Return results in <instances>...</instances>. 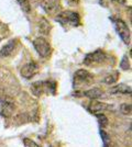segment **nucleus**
Wrapping results in <instances>:
<instances>
[{
    "label": "nucleus",
    "mask_w": 132,
    "mask_h": 147,
    "mask_svg": "<svg viewBox=\"0 0 132 147\" xmlns=\"http://www.w3.org/2000/svg\"><path fill=\"white\" fill-rule=\"evenodd\" d=\"M57 21L63 26H77L81 23V17L75 11H63L58 12Z\"/></svg>",
    "instance_id": "1"
},
{
    "label": "nucleus",
    "mask_w": 132,
    "mask_h": 147,
    "mask_svg": "<svg viewBox=\"0 0 132 147\" xmlns=\"http://www.w3.org/2000/svg\"><path fill=\"white\" fill-rule=\"evenodd\" d=\"M112 23L114 25V29L117 31L118 35L121 37V40L126 44L130 43V38H131V33H130V29L123 20L119 18H111Z\"/></svg>",
    "instance_id": "2"
},
{
    "label": "nucleus",
    "mask_w": 132,
    "mask_h": 147,
    "mask_svg": "<svg viewBox=\"0 0 132 147\" xmlns=\"http://www.w3.org/2000/svg\"><path fill=\"white\" fill-rule=\"evenodd\" d=\"M33 47L42 58L49 57L51 53V45L44 37H37L33 40Z\"/></svg>",
    "instance_id": "3"
},
{
    "label": "nucleus",
    "mask_w": 132,
    "mask_h": 147,
    "mask_svg": "<svg viewBox=\"0 0 132 147\" xmlns=\"http://www.w3.org/2000/svg\"><path fill=\"white\" fill-rule=\"evenodd\" d=\"M107 58V55L104 51L101 49H97L93 53L86 55V57L84 58V64L85 65H88V66H93V65H96V64H101L106 61Z\"/></svg>",
    "instance_id": "4"
},
{
    "label": "nucleus",
    "mask_w": 132,
    "mask_h": 147,
    "mask_svg": "<svg viewBox=\"0 0 132 147\" xmlns=\"http://www.w3.org/2000/svg\"><path fill=\"white\" fill-rule=\"evenodd\" d=\"M0 113L1 115L5 117H10L13 114V112L16 110V104L11 98L5 97L1 99L0 101Z\"/></svg>",
    "instance_id": "5"
},
{
    "label": "nucleus",
    "mask_w": 132,
    "mask_h": 147,
    "mask_svg": "<svg viewBox=\"0 0 132 147\" xmlns=\"http://www.w3.org/2000/svg\"><path fill=\"white\" fill-rule=\"evenodd\" d=\"M41 7L43 10L49 14H54L58 13L61 10V3L60 0H42L41 1Z\"/></svg>",
    "instance_id": "6"
},
{
    "label": "nucleus",
    "mask_w": 132,
    "mask_h": 147,
    "mask_svg": "<svg viewBox=\"0 0 132 147\" xmlns=\"http://www.w3.org/2000/svg\"><path fill=\"white\" fill-rule=\"evenodd\" d=\"M38 71V65L35 61H29L26 63L23 67L21 68V76L25 79H31L32 77Z\"/></svg>",
    "instance_id": "7"
},
{
    "label": "nucleus",
    "mask_w": 132,
    "mask_h": 147,
    "mask_svg": "<svg viewBox=\"0 0 132 147\" xmlns=\"http://www.w3.org/2000/svg\"><path fill=\"white\" fill-rule=\"evenodd\" d=\"M93 77L89 71L85 69H78L74 75V85H83V84H89Z\"/></svg>",
    "instance_id": "8"
},
{
    "label": "nucleus",
    "mask_w": 132,
    "mask_h": 147,
    "mask_svg": "<svg viewBox=\"0 0 132 147\" xmlns=\"http://www.w3.org/2000/svg\"><path fill=\"white\" fill-rule=\"evenodd\" d=\"M109 108H110V105L104 103V102H100V101H96V100H93L88 105V110L95 114L102 113L104 111L109 110Z\"/></svg>",
    "instance_id": "9"
},
{
    "label": "nucleus",
    "mask_w": 132,
    "mask_h": 147,
    "mask_svg": "<svg viewBox=\"0 0 132 147\" xmlns=\"http://www.w3.org/2000/svg\"><path fill=\"white\" fill-rule=\"evenodd\" d=\"M109 92L111 94H131V87L126 84H119L113 86Z\"/></svg>",
    "instance_id": "10"
},
{
    "label": "nucleus",
    "mask_w": 132,
    "mask_h": 147,
    "mask_svg": "<svg viewBox=\"0 0 132 147\" xmlns=\"http://www.w3.org/2000/svg\"><path fill=\"white\" fill-rule=\"evenodd\" d=\"M38 29H39V32H40L41 34L47 35L51 31V24L49 23V21L45 18H41L39 20Z\"/></svg>",
    "instance_id": "11"
},
{
    "label": "nucleus",
    "mask_w": 132,
    "mask_h": 147,
    "mask_svg": "<svg viewBox=\"0 0 132 147\" xmlns=\"http://www.w3.org/2000/svg\"><path fill=\"white\" fill-rule=\"evenodd\" d=\"M82 94L87 97V98L91 99V100H96V99H99L102 97V91L99 88H93V89H89L87 91L83 92Z\"/></svg>",
    "instance_id": "12"
},
{
    "label": "nucleus",
    "mask_w": 132,
    "mask_h": 147,
    "mask_svg": "<svg viewBox=\"0 0 132 147\" xmlns=\"http://www.w3.org/2000/svg\"><path fill=\"white\" fill-rule=\"evenodd\" d=\"M14 45H16V42L14 41H10L0 49V57H8L12 53V51L14 49Z\"/></svg>",
    "instance_id": "13"
},
{
    "label": "nucleus",
    "mask_w": 132,
    "mask_h": 147,
    "mask_svg": "<svg viewBox=\"0 0 132 147\" xmlns=\"http://www.w3.org/2000/svg\"><path fill=\"white\" fill-rule=\"evenodd\" d=\"M119 79V73L118 71H113V73L108 74L107 76L104 78V82L107 85H113L116 84Z\"/></svg>",
    "instance_id": "14"
},
{
    "label": "nucleus",
    "mask_w": 132,
    "mask_h": 147,
    "mask_svg": "<svg viewBox=\"0 0 132 147\" xmlns=\"http://www.w3.org/2000/svg\"><path fill=\"white\" fill-rule=\"evenodd\" d=\"M31 90H32V93H33L34 96L40 97V96L42 94V92L44 91V84L43 82H40V81L34 82L31 86Z\"/></svg>",
    "instance_id": "15"
},
{
    "label": "nucleus",
    "mask_w": 132,
    "mask_h": 147,
    "mask_svg": "<svg viewBox=\"0 0 132 147\" xmlns=\"http://www.w3.org/2000/svg\"><path fill=\"white\" fill-rule=\"evenodd\" d=\"M17 3L19 5V7L22 9V11L25 13H30L31 12V5H30V1L29 0H16Z\"/></svg>",
    "instance_id": "16"
},
{
    "label": "nucleus",
    "mask_w": 132,
    "mask_h": 147,
    "mask_svg": "<svg viewBox=\"0 0 132 147\" xmlns=\"http://www.w3.org/2000/svg\"><path fill=\"white\" fill-rule=\"evenodd\" d=\"M96 117H97V121L99 123L100 127L105 129L108 125V117L104 113H98V114H96Z\"/></svg>",
    "instance_id": "17"
},
{
    "label": "nucleus",
    "mask_w": 132,
    "mask_h": 147,
    "mask_svg": "<svg viewBox=\"0 0 132 147\" xmlns=\"http://www.w3.org/2000/svg\"><path fill=\"white\" fill-rule=\"evenodd\" d=\"M120 112L125 115H130L131 114V104L123 103L120 105Z\"/></svg>",
    "instance_id": "18"
},
{
    "label": "nucleus",
    "mask_w": 132,
    "mask_h": 147,
    "mask_svg": "<svg viewBox=\"0 0 132 147\" xmlns=\"http://www.w3.org/2000/svg\"><path fill=\"white\" fill-rule=\"evenodd\" d=\"M120 67L122 68L123 70H128V69H130V63L128 61V57L125 56L123 58H122V61H121V64H120Z\"/></svg>",
    "instance_id": "19"
},
{
    "label": "nucleus",
    "mask_w": 132,
    "mask_h": 147,
    "mask_svg": "<svg viewBox=\"0 0 132 147\" xmlns=\"http://www.w3.org/2000/svg\"><path fill=\"white\" fill-rule=\"evenodd\" d=\"M23 144L25 147H41L39 144H37L34 141H32L30 138H24L23 140Z\"/></svg>",
    "instance_id": "20"
},
{
    "label": "nucleus",
    "mask_w": 132,
    "mask_h": 147,
    "mask_svg": "<svg viewBox=\"0 0 132 147\" xmlns=\"http://www.w3.org/2000/svg\"><path fill=\"white\" fill-rule=\"evenodd\" d=\"M78 1L79 0H66V2L68 3L69 6H76V5H78Z\"/></svg>",
    "instance_id": "21"
},
{
    "label": "nucleus",
    "mask_w": 132,
    "mask_h": 147,
    "mask_svg": "<svg viewBox=\"0 0 132 147\" xmlns=\"http://www.w3.org/2000/svg\"><path fill=\"white\" fill-rule=\"evenodd\" d=\"M113 2H117V3H125L126 2V0H111Z\"/></svg>",
    "instance_id": "22"
},
{
    "label": "nucleus",
    "mask_w": 132,
    "mask_h": 147,
    "mask_svg": "<svg viewBox=\"0 0 132 147\" xmlns=\"http://www.w3.org/2000/svg\"><path fill=\"white\" fill-rule=\"evenodd\" d=\"M0 42H1V37H0Z\"/></svg>",
    "instance_id": "23"
}]
</instances>
